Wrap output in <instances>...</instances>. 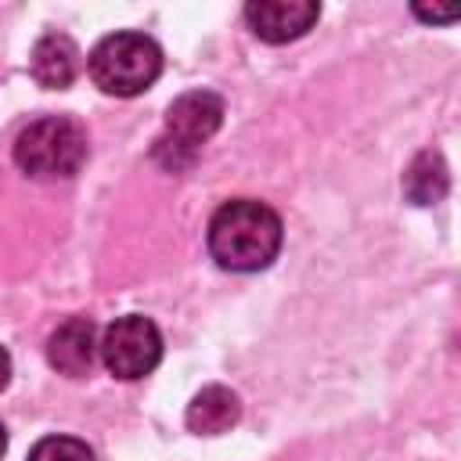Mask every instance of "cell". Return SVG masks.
<instances>
[{"mask_svg": "<svg viewBox=\"0 0 461 461\" xmlns=\"http://www.w3.org/2000/svg\"><path fill=\"white\" fill-rule=\"evenodd\" d=\"M285 241L281 216L256 202V198H234L223 202L209 220V252L223 270L252 274L277 259Z\"/></svg>", "mask_w": 461, "mask_h": 461, "instance_id": "6da1fadb", "label": "cell"}, {"mask_svg": "<svg viewBox=\"0 0 461 461\" xmlns=\"http://www.w3.org/2000/svg\"><path fill=\"white\" fill-rule=\"evenodd\" d=\"M90 79L115 97H137L162 76V47L144 32H112L86 58Z\"/></svg>", "mask_w": 461, "mask_h": 461, "instance_id": "7a4b0ae2", "label": "cell"}, {"mask_svg": "<svg viewBox=\"0 0 461 461\" xmlns=\"http://www.w3.org/2000/svg\"><path fill=\"white\" fill-rule=\"evenodd\" d=\"M86 158V133L68 115L32 119L14 140V162L36 180L72 176Z\"/></svg>", "mask_w": 461, "mask_h": 461, "instance_id": "3957f363", "label": "cell"}, {"mask_svg": "<svg viewBox=\"0 0 461 461\" xmlns=\"http://www.w3.org/2000/svg\"><path fill=\"white\" fill-rule=\"evenodd\" d=\"M223 101L212 90H187L166 108V130L155 140V158L169 169L194 162V151L220 130Z\"/></svg>", "mask_w": 461, "mask_h": 461, "instance_id": "277c9868", "label": "cell"}, {"mask_svg": "<svg viewBox=\"0 0 461 461\" xmlns=\"http://www.w3.org/2000/svg\"><path fill=\"white\" fill-rule=\"evenodd\" d=\"M97 353L104 360V367L122 378V382H133V378H144L158 367L162 360V331L155 328L151 317H140V313H126V317H115L101 342H97Z\"/></svg>", "mask_w": 461, "mask_h": 461, "instance_id": "5b68a950", "label": "cell"}, {"mask_svg": "<svg viewBox=\"0 0 461 461\" xmlns=\"http://www.w3.org/2000/svg\"><path fill=\"white\" fill-rule=\"evenodd\" d=\"M321 18V4L313 0H252L245 4V22L267 43H288L313 29Z\"/></svg>", "mask_w": 461, "mask_h": 461, "instance_id": "8992f818", "label": "cell"}, {"mask_svg": "<svg viewBox=\"0 0 461 461\" xmlns=\"http://www.w3.org/2000/svg\"><path fill=\"white\" fill-rule=\"evenodd\" d=\"M97 328L90 317H68L65 324H58L47 339V360L54 371L68 375V378H83L90 375L94 360H97Z\"/></svg>", "mask_w": 461, "mask_h": 461, "instance_id": "52a82bcc", "label": "cell"}, {"mask_svg": "<svg viewBox=\"0 0 461 461\" xmlns=\"http://www.w3.org/2000/svg\"><path fill=\"white\" fill-rule=\"evenodd\" d=\"M79 58H83V54H79V47L72 43V36H65V32H47V36L36 40V47H32V54H29V72H32V79H36L40 86H47V90H65V86L76 83V76H79V68H83Z\"/></svg>", "mask_w": 461, "mask_h": 461, "instance_id": "ba28073f", "label": "cell"}, {"mask_svg": "<svg viewBox=\"0 0 461 461\" xmlns=\"http://www.w3.org/2000/svg\"><path fill=\"white\" fill-rule=\"evenodd\" d=\"M241 418V400L238 393H230L227 385H205L202 393H194V400L187 403V429L198 436H220L227 429H234Z\"/></svg>", "mask_w": 461, "mask_h": 461, "instance_id": "9c48e42d", "label": "cell"}, {"mask_svg": "<svg viewBox=\"0 0 461 461\" xmlns=\"http://www.w3.org/2000/svg\"><path fill=\"white\" fill-rule=\"evenodd\" d=\"M447 187H450V173L436 151H421L411 158V166L403 173V194L414 205H436L447 194Z\"/></svg>", "mask_w": 461, "mask_h": 461, "instance_id": "30bf717a", "label": "cell"}, {"mask_svg": "<svg viewBox=\"0 0 461 461\" xmlns=\"http://www.w3.org/2000/svg\"><path fill=\"white\" fill-rule=\"evenodd\" d=\"M29 461H94V450L76 436H43L29 450Z\"/></svg>", "mask_w": 461, "mask_h": 461, "instance_id": "8fae6325", "label": "cell"}, {"mask_svg": "<svg viewBox=\"0 0 461 461\" xmlns=\"http://www.w3.org/2000/svg\"><path fill=\"white\" fill-rule=\"evenodd\" d=\"M414 14L425 18V22H454V18L461 14V7H457V4H450V7H418V4H414Z\"/></svg>", "mask_w": 461, "mask_h": 461, "instance_id": "7c38bea8", "label": "cell"}, {"mask_svg": "<svg viewBox=\"0 0 461 461\" xmlns=\"http://www.w3.org/2000/svg\"><path fill=\"white\" fill-rule=\"evenodd\" d=\"M7 382H11V353L0 346V389H7Z\"/></svg>", "mask_w": 461, "mask_h": 461, "instance_id": "4fadbf2b", "label": "cell"}, {"mask_svg": "<svg viewBox=\"0 0 461 461\" xmlns=\"http://www.w3.org/2000/svg\"><path fill=\"white\" fill-rule=\"evenodd\" d=\"M4 450H7V429L0 425V457H4Z\"/></svg>", "mask_w": 461, "mask_h": 461, "instance_id": "5bb4252c", "label": "cell"}]
</instances>
